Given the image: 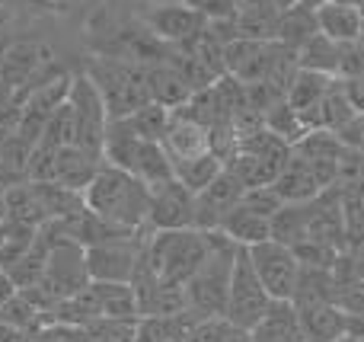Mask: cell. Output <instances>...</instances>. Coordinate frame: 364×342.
<instances>
[{"label": "cell", "mask_w": 364, "mask_h": 342, "mask_svg": "<svg viewBox=\"0 0 364 342\" xmlns=\"http://www.w3.org/2000/svg\"><path fill=\"white\" fill-rule=\"evenodd\" d=\"M51 4H80V0H51Z\"/></svg>", "instance_id": "obj_54"}, {"label": "cell", "mask_w": 364, "mask_h": 342, "mask_svg": "<svg viewBox=\"0 0 364 342\" xmlns=\"http://www.w3.org/2000/svg\"><path fill=\"white\" fill-rule=\"evenodd\" d=\"M147 93H151V100L160 102V106L179 109L182 102L192 96V87L182 80V74L170 61H157L147 68Z\"/></svg>", "instance_id": "obj_24"}, {"label": "cell", "mask_w": 364, "mask_h": 342, "mask_svg": "<svg viewBox=\"0 0 364 342\" xmlns=\"http://www.w3.org/2000/svg\"><path fill=\"white\" fill-rule=\"evenodd\" d=\"M361 4H364V0H361Z\"/></svg>", "instance_id": "obj_57"}, {"label": "cell", "mask_w": 364, "mask_h": 342, "mask_svg": "<svg viewBox=\"0 0 364 342\" xmlns=\"http://www.w3.org/2000/svg\"><path fill=\"white\" fill-rule=\"evenodd\" d=\"M201 314H195L192 307H186L176 317H141L134 342H182L188 333V326L198 320Z\"/></svg>", "instance_id": "obj_29"}, {"label": "cell", "mask_w": 364, "mask_h": 342, "mask_svg": "<svg viewBox=\"0 0 364 342\" xmlns=\"http://www.w3.org/2000/svg\"><path fill=\"white\" fill-rule=\"evenodd\" d=\"M310 215H314V198L310 202H284L272 215V240L284 243V247H297L301 240H307Z\"/></svg>", "instance_id": "obj_26"}, {"label": "cell", "mask_w": 364, "mask_h": 342, "mask_svg": "<svg viewBox=\"0 0 364 342\" xmlns=\"http://www.w3.org/2000/svg\"><path fill=\"white\" fill-rule=\"evenodd\" d=\"M224 166L246 186V189H252V186H272L284 164L269 160V157H259V154H250V151H240L237 147V154H233Z\"/></svg>", "instance_id": "obj_30"}, {"label": "cell", "mask_w": 364, "mask_h": 342, "mask_svg": "<svg viewBox=\"0 0 364 342\" xmlns=\"http://www.w3.org/2000/svg\"><path fill=\"white\" fill-rule=\"evenodd\" d=\"M240 202H243L246 208H252L256 215L272 218L284 205V198L275 192V186H252V189L243 192V198H240Z\"/></svg>", "instance_id": "obj_42"}, {"label": "cell", "mask_w": 364, "mask_h": 342, "mask_svg": "<svg viewBox=\"0 0 364 342\" xmlns=\"http://www.w3.org/2000/svg\"><path fill=\"white\" fill-rule=\"evenodd\" d=\"M233 333V324L227 317H198L188 326L182 342H227Z\"/></svg>", "instance_id": "obj_40"}, {"label": "cell", "mask_w": 364, "mask_h": 342, "mask_svg": "<svg viewBox=\"0 0 364 342\" xmlns=\"http://www.w3.org/2000/svg\"><path fill=\"white\" fill-rule=\"evenodd\" d=\"M227 342H256V339H252L250 330H240V326H233V333H230V339H227Z\"/></svg>", "instance_id": "obj_48"}, {"label": "cell", "mask_w": 364, "mask_h": 342, "mask_svg": "<svg viewBox=\"0 0 364 342\" xmlns=\"http://www.w3.org/2000/svg\"><path fill=\"white\" fill-rule=\"evenodd\" d=\"M250 333L256 342H304L294 301H272L269 311L259 317V324Z\"/></svg>", "instance_id": "obj_18"}, {"label": "cell", "mask_w": 364, "mask_h": 342, "mask_svg": "<svg viewBox=\"0 0 364 342\" xmlns=\"http://www.w3.org/2000/svg\"><path fill=\"white\" fill-rule=\"evenodd\" d=\"M90 292L96 298L100 317H109V320H138L141 317L132 282H90Z\"/></svg>", "instance_id": "obj_23"}, {"label": "cell", "mask_w": 364, "mask_h": 342, "mask_svg": "<svg viewBox=\"0 0 364 342\" xmlns=\"http://www.w3.org/2000/svg\"><path fill=\"white\" fill-rule=\"evenodd\" d=\"M13 292H16V285H13V279L4 272V269H0V307H4V301L10 298Z\"/></svg>", "instance_id": "obj_47"}, {"label": "cell", "mask_w": 364, "mask_h": 342, "mask_svg": "<svg viewBox=\"0 0 364 342\" xmlns=\"http://www.w3.org/2000/svg\"><path fill=\"white\" fill-rule=\"evenodd\" d=\"M333 4H361V0H333Z\"/></svg>", "instance_id": "obj_55"}, {"label": "cell", "mask_w": 364, "mask_h": 342, "mask_svg": "<svg viewBox=\"0 0 364 342\" xmlns=\"http://www.w3.org/2000/svg\"><path fill=\"white\" fill-rule=\"evenodd\" d=\"M144 253L151 260L154 272L164 282L186 285L208 253V230L182 228V230H151L144 243Z\"/></svg>", "instance_id": "obj_3"}, {"label": "cell", "mask_w": 364, "mask_h": 342, "mask_svg": "<svg viewBox=\"0 0 364 342\" xmlns=\"http://www.w3.org/2000/svg\"><path fill=\"white\" fill-rule=\"evenodd\" d=\"M48 61H51V55L42 42H26V38L10 42L4 61H0V80H4L13 93H19V90L29 87V83L42 74V68Z\"/></svg>", "instance_id": "obj_14"}, {"label": "cell", "mask_w": 364, "mask_h": 342, "mask_svg": "<svg viewBox=\"0 0 364 342\" xmlns=\"http://www.w3.org/2000/svg\"><path fill=\"white\" fill-rule=\"evenodd\" d=\"M151 32L166 45H182L208 26V13L192 4H164L147 13Z\"/></svg>", "instance_id": "obj_12"}, {"label": "cell", "mask_w": 364, "mask_h": 342, "mask_svg": "<svg viewBox=\"0 0 364 342\" xmlns=\"http://www.w3.org/2000/svg\"><path fill=\"white\" fill-rule=\"evenodd\" d=\"M320 32L316 26V10L297 0L294 6L278 10V23H275V42L288 45V48H301L307 38H314Z\"/></svg>", "instance_id": "obj_25"}, {"label": "cell", "mask_w": 364, "mask_h": 342, "mask_svg": "<svg viewBox=\"0 0 364 342\" xmlns=\"http://www.w3.org/2000/svg\"><path fill=\"white\" fill-rule=\"evenodd\" d=\"M4 198H6V221L23 224V228H36V230L48 221L42 202H38V196H36V186H32L29 179L10 186V189L4 192Z\"/></svg>", "instance_id": "obj_28"}, {"label": "cell", "mask_w": 364, "mask_h": 342, "mask_svg": "<svg viewBox=\"0 0 364 342\" xmlns=\"http://www.w3.org/2000/svg\"><path fill=\"white\" fill-rule=\"evenodd\" d=\"M83 202H87V211L100 215L109 224H119L125 230H151L147 228L151 186L122 166L102 164L93 183L83 189Z\"/></svg>", "instance_id": "obj_1"}, {"label": "cell", "mask_w": 364, "mask_h": 342, "mask_svg": "<svg viewBox=\"0 0 364 342\" xmlns=\"http://www.w3.org/2000/svg\"><path fill=\"white\" fill-rule=\"evenodd\" d=\"M361 42H364V32H361Z\"/></svg>", "instance_id": "obj_56"}, {"label": "cell", "mask_w": 364, "mask_h": 342, "mask_svg": "<svg viewBox=\"0 0 364 342\" xmlns=\"http://www.w3.org/2000/svg\"><path fill=\"white\" fill-rule=\"evenodd\" d=\"M220 170H224V160L211 151L195 154V157L176 160V164H173V176L192 192H201L208 183H214V176H218Z\"/></svg>", "instance_id": "obj_32"}, {"label": "cell", "mask_w": 364, "mask_h": 342, "mask_svg": "<svg viewBox=\"0 0 364 342\" xmlns=\"http://www.w3.org/2000/svg\"><path fill=\"white\" fill-rule=\"evenodd\" d=\"M68 102L74 109L77 119V144L87 151L102 154V138H106V125H109V109L102 100L100 87L93 83V77L87 70H77L70 77V93Z\"/></svg>", "instance_id": "obj_6"}, {"label": "cell", "mask_w": 364, "mask_h": 342, "mask_svg": "<svg viewBox=\"0 0 364 342\" xmlns=\"http://www.w3.org/2000/svg\"><path fill=\"white\" fill-rule=\"evenodd\" d=\"M336 304L346 314H364V279H352L336 288Z\"/></svg>", "instance_id": "obj_43"}, {"label": "cell", "mask_w": 364, "mask_h": 342, "mask_svg": "<svg viewBox=\"0 0 364 342\" xmlns=\"http://www.w3.org/2000/svg\"><path fill=\"white\" fill-rule=\"evenodd\" d=\"M10 42H13V38L6 36L4 29H0V61H4V55H6V48H10Z\"/></svg>", "instance_id": "obj_49"}, {"label": "cell", "mask_w": 364, "mask_h": 342, "mask_svg": "<svg viewBox=\"0 0 364 342\" xmlns=\"http://www.w3.org/2000/svg\"><path fill=\"white\" fill-rule=\"evenodd\" d=\"M0 320H4V324H10L13 330L29 333V336H36L42 326H48V317H45V314L38 311V307L32 304V301L26 298L19 288L4 301V307H0Z\"/></svg>", "instance_id": "obj_34"}, {"label": "cell", "mask_w": 364, "mask_h": 342, "mask_svg": "<svg viewBox=\"0 0 364 342\" xmlns=\"http://www.w3.org/2000/svg\"><path fill=\"white\" fill-rule=\"evenodd\" d=\"M294 301L301 304H316V301H336V279L333 269H314V266H301L297 275V288H294Z\"/></svg>", "instance_id": "obj_33"}, {"label": "cell", "mask_w": 364, "mask_h": 342, "mask_svg": "<svg viewBox=\"0 0 364 342\" xmlns=\"http://www.w3.org/2000/svg\"><path fill=\"white\" fill-rule=\"evenodd\" d=\"M272 186H275V192L284 198V202H310V198H316L320 192H326L323 183L316 179L314 166H310L301 154H294V147H291L288 164L282 166V173L275 176Z\"/></svg>", "instance_id": "obj_17"}, {"label": "cell", "mask_w": 364, "mask_h": 342, "mask_svg": "<svg viewBox=\"0 0 364 342\" xmlns=\"http://www.w3.org/2000/svg\"><path fill=\"white\" fill-rule=\"evenodd\" d=\"M272 55H275V38H233L224 45V68L243 83H259L269 74Z\"/></svg>", "instance_id": "obj_13"}, {"label": "cell", "mask_w": 364, "mask_h": 342, "mask_svg": "<svg viewBox=\"0 0 364 342\" xmlns=\"http://www.w3.org/2000/svg\"><path fill=\"white\" fill-rule=\"evenodd\" d=\"M336 342H364V339H358V336H352V333H348V336H342V339H336Z\"/></svg>", "instance_id": "obj_53"}, {"label": "cell", "mask_w": 364, "mask_h": 342, "mask_svg": "<svg viewBox=\"0 0 364 342\" xmlns=\"http://www.w3.org/2000/svg\"><path fill=\"white\" fill-rule=\"evenodd\" d=\"M333 83H336V77L323 74V70H307V68H301L284 100H288L291 106L297 109V112H307V109H314L316 102H320L323 96L329 93V87H333Z\"/></svg>", "instance_id": "obj_31"}, {"label": "cell", "mask_w": 364, "mask_h": 342, "mask_svg": "<svg viewBox=\"0 0 364 342\" xmlns=\"http://www.w3.org/2000/svg\"><path fill=\"white\" fill-rule=\"evenodd\" d=\"M42 144H51V147H68V144H77V119H74V109L70 102L64 100L58 109H51L48 122L42 128Z\"/></svg>", "instance_id": "obj_37"}, {"label": "cell", "mask_w": 364, "mask_h": 342, "mask_svg": "<svg viewBox=\"0 0 364 342\" xmlns=\"http://www.w3.org/2000/svg\"><path fill=\"white\" fill-rule=\"evenodd\" d=\"M106 164L102 154L87 151L80 144H68V147H58V166H55V183L68 186L74 192H83L93 176L100 173V166Z\"/></svg>", "instance_id": "obj_16"}, {"label": "cell", "mask_w": 364, "mask_h": 342, "mask_svg": "<svg viewBox=\"0 0 364 342\" xmlns=\"http://www.w3.org/2000/svg\"><path fill=\"white\" fill-rule=\"evenodd\" d=\"M297 61L307 70H323V74L336 77V42L326 38L323 32H316L314 38H307V42L297 48Z\"/></svg>", "instance_id": "obj_38"}, {"label": "cell", "mask_w": 364, "mask_h": 342, "mask_svg": "<svg viewBox=\"0 0 364 342\" xmlns=\"http://www.w3.org/2000/svg\"><path fill=\"white\" fill-rule=\"evenodd\" d=\"M0 342H36V336H29V333H23V330H13L10 324L0 320Z\"/></svg>", "instance_id": "obj_46"}, {"label": "cell", "mask_w": 364, "mask_h": 342, "mask_svg": "<svg viewBox=\"0 0 364 342\" xmlns=\"http://www.w3.org/2000/svg\"><path fill=\"white\" fill-rule=\"evenodd\" d=\"M364 74V42H336V80H348V77Z\"/></svg>", "instance_id": "obj_39"}, {"label": "cell", "mask_w": 364, "mask_h": 342, "mask_svg": "<svg viewBox=\"0 0 364 342\" xmlns=\"http://www.w3.org/2000/svg\"><path fill=\"white\" fill-rule=\"evenodd\" d=\"M272 304V294L265 292V285L259 282L256 269H252L250 250L240 247L237 260H233V272H230V288H227V311L224 317L230 320L240 330H252L259 324L265 311Z\"/></svg>", "instance_id": "obj_5"}, {"label": "cell", "mask_w": 364, "mask_h": 342, "mask_svg": "<svg viewBox=\"0 0 364 342\" xmlns=\"http://www.w3.org/2000/svg\"><path fill=\"white\" fill-rule=\"evenodd\" d=\"M272 4H275V6H278V10H284V6H294V4H297V0H272Z\"/></svg>", "instance_id": "obj_52"}, {"label": "cell", "mask_w": 364, "mask_h": 342, "mask_svg": "<svg viewBox=\"0 0 364 342\" xmlns=\"http://www.w3.org/2000/svg\"><path fill=\"white\" fill-rule=\"evenodd\" d=\"M237 243L224 230H208V253L198 272L186 282L188 307L201 317H224L227 311V288H230L233 260H237Z\"/></svg>", "instance_id": "obj_2"}, {"label": "cell", "mask_w": 364, "mask_h": 342, "mask_svg": "<svg viewBox=\"0 0 364 342\" xmlns=\"http://www.w3.org/2000/svg\"><path fill=\"white\" fill-rule=\"evenodd\" d=\"M250 260L256 269L259 282L265 285V292L272 294V301H291L297 288V275H301V260L291 247L278 240H262L256 247H250Z\"/></svg>", "instance_id": "obj_7"}, {"label": "cell", "mask_w": 364, "mask_h": 342, "mask_svg": "<svg viewBox=\"0 0 364 342\" xmlns=\"http://www.w3.org/2000/svg\"><path fill=\"white\" fill-rule=\"evenodd\" d=\"M339 141L348 147V151H358L364 154V115H355L352 122H348L346 128H339Z\"/></svg>", "instance_id": "obj_44"}, {"label": "cell", "mask_w": 364, "mask_h": 342, "mask_svg": "<svg viewBox=\"0 0 364 342\" xmlns=\"http://www.w3.org/2000/svg\"><path fill=\"white\" fill-rule=\"evenodd\" d=\"M151 230L122 240H106L87 247V269L93 282H132V272L138 266V256L144 250Z\"/></svg>", "instance_id": "obj_8"}, {"label": "cell", "mask_w": 364, "mask_h": 342, "mask_svg": "<svg viewBox=\"0 0 364 342\" xmlns=\"http://www.w3.org/2000/svg\"><path fill=\"white\" fill-rule=\"evenodd\" d=\"M151 230H182L195 228V192L186 189L176 176L151 186V211H147Z\"/></svg>", "instance_id": "obj_9"}, {"label": "cell", "mask_w": 364, "mask_h": 342, "mask_svg": "<svg viewBox=\"0 0 364 342\" xmlns=\"http://www.w3.org/2000/svg\"><path fill=\"white\" fill-rule=\"evenodd\" d=\"M0 221H6V198H4V192H0Z\"/></svg>", "instance_id": "obj_51"}, {"label": "cell", "mask_w": 364, "mask_h": 342, "mask_svg": "<svg viewBox=\"0 0 364 342\" xmlns=\"http://www.w3.org/2000/svg\"><path fill=\"white\" fill-rule=\"evenodd\" d=\"M316 26L326 38L333 42H352L361 38L364 32V13L361 4H333V0H323L316 6Z\"/></svg>", "instance_id": "obj_19"}, {"label": "cell", "mask_w": 364, "mask_h": 342, "mask_svg": "<svg viewBox=\"0 0 364 342\" xmlns=\"http://www.w3.org/2000/svg\"><path fill=\"white\" fill-rule=\"evenodd\" d=\"M218 230H224L237 247L250 250V247H256V243H262V240H272V218L256 215L252 208H246V205L240 202L233 211H227V218L220 221Z\"/></svg>", "instance_id": "obj_22"}, {"label": "cell", "mask_w": 364, "mask_h": 342, "mask_svg": "<svg viewBox=\"0 0 364 342\" xmlns=\"http://www.w3.org/2000/svg\"><path fill=\"white\" fill-rule=\"evenodd\" d=\"M262 125L269 128V132H275L282 141H288L291 147L297 144V141L304 138V134L310 132L307 125H304V119H301V112H297L294 106H291L288 100H278L275 106L269 109V112L262 115Z\"/></svg>", "instance_id": "obj_35"}, {"label": "cell", "mask_w": 364, "mask_h": 342, "mask_svg": "<svg viewBox=\"0 0 364 342\" xmlns=\"http://www.w3.org/2000/svg\"><path fill=\"white\" fill-rule=\"evenodd\" d=\"M128 173H134V176L147 186H157V183H164V179H173V160L160 141L141 138L138 151H134L132 164H128Z\"/></svg>", "instance_id": "obj_27"}, {"label": "cell", "mask_w": 364, "mask_h": 342, "mask_svg": "<svg viewBox=\"0 0 364 342\" xmlns=\"http://www.w3.org/2000/svg\"><path fill=\"white\" fill-rule=\"evenodd\" d=\"M246 186L233 176L230 170H220L214 183H208L201 192H195V228L198 230H218L227 211H233L243 198Z\"/></svg>", "instance_id": "obj_11"}, {"label": "cell", "mask_w": 364, "mask_h": 342, "mask_svg": "<svg viewBox=\"0 0 364 342\" xmlns=\"http://www.w3.org/2000/svg\"><path fill=\"white\" fill-rule=\"evenodd\" d=\"M355 109H352V102H348V96H346V90H342V83L336 80L333 87H329V93L323 96L320 102H316L314 109H307V112H301V119H304V125L314 132V128H326V132H339V128H346L348 122L355 119Z\"/></svg>", "instance_id": "obj_20"}, {"label": "cell", "mask_w": 364, "mask_h": 342, "mask_svg": "<svg viewBox=\"0 0 364 342\" xmlns=\"http://www.w3.org/2000/svg\"><path fill=\"white\" fill-rule=\"evenodd\" d=\"M160 144L166 147L173 164H176V160H188V157H195V154L208 151V128L198 125V122H192V119H186V115L173 112V122H170V128H166Z\"/></svg>", "instance_id": "obj_21"}, {"label": "cell", "mask_w": 364, "mask_h": 342, "mask_svg": "<svg viewBox=\"0 0 364 342\" xmlns=\"http://www.w3.org/2000/svg\"><path fill=\"white\" fill-rule=\"evenodd\" d=\"M87 74L93 77V83L100 87L102 100H106L109 119L132 115L138 106L151 102L144 64H132V61H122V58H102V61L90 64Z\"/></svg>", "instance_id": "obj_4"}, {"label": "cell", "mask_w": 364, "mask_h": 342, "mask_svg": "<svg viewBox=\"0 0 364 342\" xmlns=\"http://www.w3.org/2000/svg\"><path fill=\"white\" fill-rule=\"evenodd\" d=\"M42 282L51 288V294L58 301L83 292L93 282L87 269V247H80V243H58V247H51L48 256H45Z\"/></svg>", "instance_id": "obj_10"}, {"label": "cell", "mask_w": 364, "mask_h": 342, "mask_svg": "<svg viewBox=\"0 0 364 342\" xmlns=\"http://www.w3.org/2000/svg\"><path fill=\"white\" fill-rule=\"evenodd\" d=\"M128 119V125L138 132V138H144V141H164V134H166V128H170V122H173V109H166V106H160V102H144V106H138L132 115H125Z\"/></svg>", "instance_id": "obj_36"}, {"label": "cell", "mask_w": 364, "mask_h": 342, "mask_svg": "<svg viewBox=\"0 0 364 342\" xmlns=\"http://www.w3.org/2000/svg\"><path fill=\"white\" fill-rule=\"evenodd\" d=\"M23 4H38V0H0V6H23Z\"/></svg>", "instance_id": "obj_50"}, {"label": "cell", "mask_w": 364, "mask_h": 342, "mask_svg": "<svg viewBox=\"0 0 364 342\" xmlns=\"http://www.w3.org/2000/svg\"><path fill=\"white\" fill-rule=\"evenodd\" d=\"M342 90H346L348 102H352V109L358 115H364V74L361 77H348V80H339Z\"/></svg>", "instance_id": "obj_45"}, {"label": "cell", "mask_w": 364, "mask_h": 342, "mask_svg": "<svg viewBox=\"0 0 364 342\" xmlns=\"http://www.w3.org/2000/svg\"><path fill=\"white\" fill-rule=\"evenodd\" d=\"M301 260V266H314V269H333L336 260H339V250L329 247V243H320V240H301L297 247H291Z\"/></svg>", "instance_id": "obj_41"}, {"label": "cell", "mask_w": 364, "mask_h": 342, "mask_svg": "<svg viewBox=\"0 0 364 342\" xmlns=\"http://www.w3.org/2000/svg\"><path fill=\"white\" fill-rule=\"evenodd\" d=\"M297 317H301L304 342H336V339L348 336V314L336 301L301 304L297 307Z\"/></svg>", "instance_id": "obj_15"}]
</instances>
